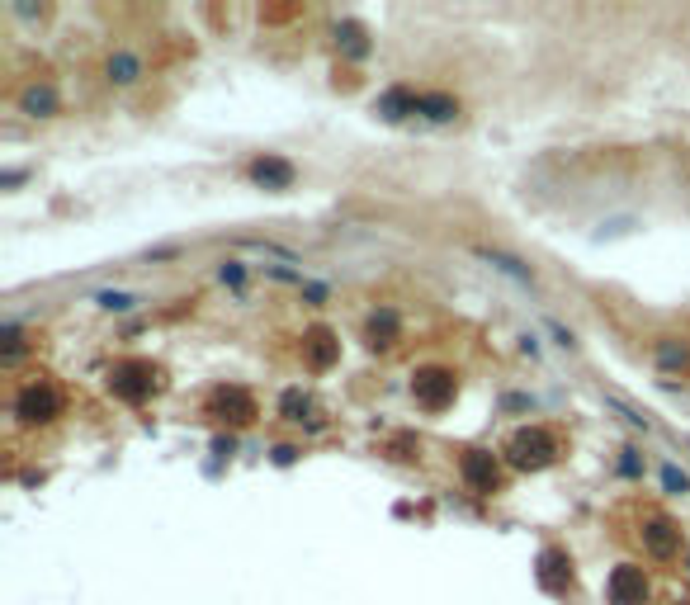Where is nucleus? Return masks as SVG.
Segmentation results:
<instances>
[{
	"instance_id": "obj_1",
	"label": "nucleus",
	"mask_w": 690,
	"mask_h": 605,
	"mask_svg": "<svg viewBox=\"0 0 690 605\" xmlns=\"http://www.w3.org/2000/svg\"><path fill=\"white\" fill-rule=\"evenodd\" d=\"M62 407H67V398H62V388H58L48 374H34V378H24L19 388H15V417L29 421V426L58 421Z\"/></svg>"
},
{
	"instance_id": "obj_2",
	"label": "nucleus",
	"mask_w": 690,
	"mask_h": 605,
	"mask_svg": "<svg viewBox=\"0 0 690 605\" xmlns=\"http://www.w3.org/2000/svg\"><path fill=\"white\" fill-rule=\"evenodd\" d=\"M506 454H511L515 469H548V463L558 459V435L544 430V426H525V430L511 435Z\"/></svg>"
},
{
	"instance_id": "obj_3",
	"label": "nucleus",
	"mask_w": 690,
	"mask_h": 605,
	"mask_svg": "<svg viewBox=\"0 0 690 605\" xmlns=\"http://www.w3.org/2000/svg\"><path fill=\"white\" fill-rule=\"evenodd\" d=\"M152 388H156V365L152 360H119L109 369V393L123 398V402H143V398H152Z\"/></svg>"
},
{
	"instance_id": "obj_4",
	"label": "nucleus",
	"mask_w": 690,
	"mask_h": 605,
	"mask_svg": "<svg viewBox=\"0 0 690 605\" xmlns=\"http://www.w3.org/2000/svg\"><path fill=\"white\" fill-rule=\"evenodd\" d=\"M411 398H417L426 411H445L454 402V374L450 369H421L411 378Z\"/></svg>"
},
{
	"instance_id": "obj_5",
	"label": "nucleus",
	"mask_w": 690,
	"mask_h": 605,
	"mask_svg": "<svg viewBox=\"0 0 690 605\" xmlns=\"http://www.w3.org/2000/svg\"><path fill=\"white\" fill-rule=\"evenodd\" d=\"M208 411L218 421H256V398L246 393V388H237V383H223V388H213V398H208Z\"/></svg>"
},
{
	"instance_id": "obj_6",
	"label": "nucleus",
	"mask_w": 690,
	"mask_h": 605,
	"mask_svg": "<svg viewBox=\"0 0 690 605\" xmlns=\"http://www.w3.org/2000/svg\"><path fill=\"white\" fill-rule=\"evenodd\" d=\"M643 548L653 558H676V548H681V530L672 525V515H662V511H648V520H643Z\"/></svg>"
},
{
	"instance_id": "obj_7",
	"label": "nucleus",
	"mask_w": 690,
	"mask_h": 605,
	"mask_svg": "<svg viewBox=\"0 0 690 605\" xmlns=\"http://www.w3.org/2000/svg\"><path fill=\"white\" fill-rule=\"evenodd\" d=\"M605 591H610V605H643V600H648V577H643V568L624 563V568L610 572Z\"/></svg>"
},
{
	"instance_id": "obj_8",
	"label": "nucleus",
	"mask_w": 690,
	"mask_h": 605,
	"mask_svg": "<svg viewBox=\"0 0 690 605\" xmlns=\"http://www.w3.org/2000/svg\"><path fill=\"white\" fill-rule=\"evenodd\" d=\"M341 360V341L326 332V326H313L308 336H303V365H308L313 374H322V369H331Z\"/></svg>"
},
{
	"instance_id": "obj_9",
	"label": "nucleus",
	"mask_w": 690,
	"mask_h": 605,
	"mask_svg": "<svg viewBox=\"0 0 690 605\" xmlns=\"http://www.w3.org/2000/svg\"><path fill=\"white\" fill-rule=\"evenodd\" d=\"M459 469H463V483L473 487V492H483V497L502 487V469H496V459H492V454H483V450H468Z\"/></svg>"
},
{
	"instance_id": "obj_10",
	"label": "nucleus",
	"mask_w": 690,
	"mask_h": 605,
	"mask_svg": "<svg viewBox=\"0 0 690 605\" xmlns=\"http://www.w3.org/2000/svg\"><path fill=\"white\" fill-rule=\"evenodd\" d=\"M246 175H251L256 185H265V189H289L293 185V166L284 156H256L251 166H246Z\"/></svg>"
},
{
	"instance_id": "obj_11",
	"label": "nucleus",
	"mask_w": 690,
	"mask_h": 605,
	"mask_svg": "<svg viewBox=\"0 0 690 605\" xmlns=\"http://www.w3.org/2000/svg\"><path fill=\"white\" fill-rule=\"evenodd\" d=\"M19 109H24V114H34V119L58 114V90H52L48 80H34V86L19 90Z\"/></svg>"
},
{
	"instance_id": "obj_12",
	"label": "nucleus",
	"mask_w": 690,
	"mask_h": 605,
	"mask_svg": "<svg viewBox=\"0 0 690 605\" xmlns=\"http://www.w3.org/2000/svg\"><path fill=\"white\" fill-rule=\"evenodd\" d=\"M104 76L114 80V86H133V80L143 76V58H137V52H128V48L109 52V62H104Z\"/></svg>"
},
{
	"instance_id": "obj_13",
	"label": "nucleus",
	"mask_w": 690,
	"mask_h": 605,
	"mask_svg": "<svg viewBox=\"0 0 690 605\" xmlns=\"http://www.w3.org/2000/svg\"><path fill=\"white\" fill-rule=\"evenodd\" d=\"M539 563H544V568H539V582H544L548 591H568V587H572V563L558 554V548H548Z\"/></svg>"
},
{
	"instance_id": "obj_14",
	"label": "nucleus",
	"mask_w": 690,
	"mask_h": 605,
	"mask_svg": "<svg viewBox=\"0 0 690 605\" xmlns=\"http://www.w3.org/2000/svg\"><path fill=\"white\" fill-rule=\"evenodd\" d=\"M365 336H369V345H393V341H398V313H393V308L374 313L369 326H365Z\"/></svg>"
},
{
	"instance_id": "obj_15",
	"label": "nucleus",
	"mask_w": 690,
	"mask_h": 605,
	"mask_svg": "<svg viewBox=\"0 0 690 605\" xmlns=\"http://www.w3.org/2000/svg\"><path fill=\"white\" fill-rule=\"evenodd\" d=\"M421 114L430 123H450L459 114V100H450V95H421Z\"/></svg>"
},
{
	"instance_id": "obj_16",
	"label": "nucleus",
	"mask_w": 690,
	"mask_h": 605,
	"mask_svg": "<svg viewBox=\"0 0 690 605\" xmlns=\"http://www.w3.org/2000/svg\"><path fill=\"white\" fill-rule=\"evenodd\" d=\"M483 256H487V260H492L496 270H506V274H515V280H520V284H530V270H525V265H520V260H511V256H502V251H483Z\"/></svg>"
},
{
	"instance_id": "obj_17",
	"label": "nucleus",
	"mask_w": 690,
	"mask_h": 605,
	"mask_svg": "<svg viewBox=\"0 0 690 605\" xmlns=\"http://www.w3.org/2000/svg\"><path fill=\"white\" fill-rule=\"evenodd\" d=\"M280 407H284V417H289V421H303V411H313V402H308V398H303L298 388H289Z\"/></svg>"
},
{
	"instance_id": "obj_18",
	"label": "nucleus",
	"mask_w": 690,
	"mask_h": 605,
	"mask_svg": "<svg viewBox=\"0 0 690 605\" xmlns=\"http://www.w3.org/2000/svg\"><path fill=\"white\" fill-rule=\"evenodd\" d=\"M19 355H24V336H19V326L10 322V326H5V350H0V360H5V365H15Z\"/></svg>"
},
{
	"instance_id": "obj_19",
	"label": "nucleus",
	"mask_w": 690,
	"mask_h": 605,
	"mask_svg": "<svg viewBox=\"0 0 690 605\" xmlns=\"http://www.w3.org/2000/svg\"><path fill=\"white\" fill-rule=\"evenodd\" d=\"M662 483H667V492H690V478L676 469V463H667V469H662Z\"/></svg>"
},
{
	"instance_id": "obj_20",
	"label": "nucleus",
	"mask_w": 690,
	"mask_h": 605,
	"mask_svg": "<svg viewBox=\"0 0 690 605\" xmlns=\"http://www.w3.org/2000/svg\"><path fill=\"white\" fill-rule=\"evenodd\" d=\"M95 302H100V308H119V313H123V308H133V298H128V293H100Z\"/></svg>"
},
{
	"instance_id": "obj_21",
	"label": "nucleus",
	"mask_w": 690,
	"mask_h": 605,
	"mask_svg": "<svg viewBox=\"0 0 690 605\" xmlns=\"http://www.w3.org/2000/svg\"><path fill=\"white\" fill-rule=\"evenodd\" d=\"M260 19L265 24H289V19H298V10H260Z\"/></svg>"
},
{
	"instance_id": "obj_22",
	"label": "nucleus",
	"mask_w": 690,
	"mask_h": 605,
	"mask_svg": "<svg viewBox=\"0 0 690 605\" xmlns=\"http://www.w3.org/2000/svg\"><path fill=\"white\" fill-rule=\"evenodd\" d=\"M685 175H690V156H685Z\"/></svg>"
}]
</instances>
